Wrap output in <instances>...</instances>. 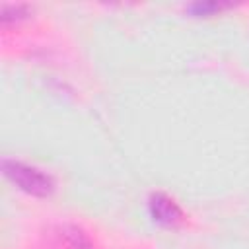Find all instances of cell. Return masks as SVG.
<instances>
[{"label": "cell", "mask_w": 249, "mask_h": 249, "mask_svg": "<svg viewBox=\"0 0 249 249\" xmlns=\"http://www.w3.org/2000/svg\"><path fill=\"white\" fill-rule=\"evenodd\" d=\"M152 212H154V218L161 224H173L177 218H179V210L177 206L173 204V200L161 196V195H156L154 200H152Z\"/></svg>", "instance_id": "cell-2"}, {"label": "cell", "mask_w": 249, "mask_h": 249, "mask_svg": "<svg viewBox=\"0 0 249 249\" xmlns=\"http://www.w3.org/2000/svg\"><path fill=\"white\" fill-rule=\"evenodd\" d=\"M6 175L23 191L31 195H47L51 191V181L41 171L27 167L19 161H4Z\"/></svg>", "instance_id": "cell-1"}]
</instances>
